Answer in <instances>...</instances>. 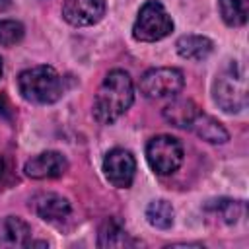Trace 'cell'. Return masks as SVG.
I'll return each mask as SVG.
<instances>
[{"label": "cell", "mask_w": 249, "mask_h": 249, "mask_svg": "<svg viewBox=\"0 0 249 249\" xmlns=\"http://www.w3.org/2000/svg\"><path fill=\"white\" fill-rule=\"evenodd\" d=\"M134 101V86L132 78L124 70H111L93 99V119L99 124H111L121 115H124Z\"/></svg>", "instance_id": "obj_1"}, {"label": "cell", "mask_w": 249, "mask_h": 249, "mask_svg": "<svg viewBox=\"0 0 249 249\" xmlns=\"http://www.w3.org/2000/svg\"><path fill=\"white\" fill-rule=\"evenodd\" d=\"M212 97L224 113H239L247 107V78L245 68L231 60L216 74Z\"/></svg>", "instance_id": "obj_2"}, {"label": "cell", "mask_w": 249, "mask_h": 249, "mask_svg": "<svg viewBox=\"0 0 249 249\" xmlns=\"http://www.w3.org/2000/svg\"><path fill=\"white\" fill-rule=\"evenodd\" d=\"M18 88L25 101L31 103H54L62 95V80L53 66H33L18 76Z\"/></svg>", "instance_id": "obj_3"}, {"label": "cell", "mask_w": 249, "mask_h": 249, "mask_svg": "<svg viewBox=\"0 0 249 249\" xmlns=\"http://www.w3.org/2000/svg\"><path fill=\"white\" fill-rule=\"evenodd\" d=\"M171 31H173V19L169 18L167 10L160 0H148L140 8L136 21L132 25V37L144 43L160 41L167 37Z\"/></svg>", "instance_id": "obj_4"}, {"label": "cell", "mask_w": 249, "mask_h": 249, "mask_svg": "<svg viewBox=\"0 0 249 249\" xmlns=\"http://www.w3.org/2000/svg\"><path fill=\"white\" fill-rule=\"evenodd\" d=\"M183 146L169 134L154 136L146 146V160L158 175H171L183 163Z\"/></svg>", "instance_id": "obj_5"}, {"label": "cell", "mask_w": 249, "mask_h": 249, "mask_svg": "<svg viewBox=\"0 0 249 249\" xmlns=\"http://www.w3.org/2000/svg\"><path fill=\"white\" fill-rule=\"evenodd\" d=\"M185 78L179 68H150L140 78V91L148 99H171L183 89Z\"/></svg>", "instance_id": "obj_6"}, {"label": "cell", "mask_w": 249, "mask_h": 249, "mask_svg": "<svg viewBox=\"0 0 249 249\" xmlns=\"http://www.w3.org/2000/svg\"><path fill=\"white\" fill-rule=\"evenodd\" d=\"M103 173L117 189H128L136 175V161L128 150L115 148L103 160Z\"/></svg>", "instance_id": "obj_7"}, {"label": "cell", "mask_w": 249, "mask_h": 249, "mask_svg": "<svg viewBox=\"0 0 249 249\" xmlns=\"http://www.w3.org/2000/svg\"><path fill=\"white\" fill-rule=\"evenodd\" d=\"M105 14V0H64L62 18L74 27L95 25Z\"/></svg>", "instance_id": "obj_8"}, {"label": "cell", "mask_w": 249, "mask_h": 249, "mask_svg": "<svg viewBox=\"0 0 249 249\" xmlns=\"http://www.w3.org/2000/svg\"><path fill=\"white\" fill-rule=\"evenodd\" d=\"M66 169H68V160L60 152H54V150L37 154L35 158L27 160L23 167L25 175L31 179H54V177L64 175Z\"/></svg>", "instance_id": "obj_9"}, {"label": "cell", "mask_w": 249, "mask_h": 249, "mask_svg": "<svg viewBox=\"0 0 249 249\" xmlns=\"http://www.w3.org/2000/svg\"><path fill=\"white\" fill-rule=\"evenodd\" d=\"M33 206L45 222H62L70 216V202L56 193H43L35 196Z\"/></svg>", "instance_id": "obj_10"}, {"label": "cell", "mask_w": 249, "mask_h": 249, "mask_svg": "<svg viewBox=\"0 0 249 249\" xmlns=\"http://www.w3.org/2000/svg\"><path fill=\"white\" fill-rule=\"evenodd\" d=\"M29 241L31 230L21 218L8 216L0 222V247H27Z\"/></svg>", "instance_id": "obj_11"}, {"label": "cell", "mask_w": 249, "mask_h": 249, "mask_svg": "<svg viewBox=\"0 0 249 249\" xmlns=\"http://www.w3.org/2000/svg\"><path fill=\"white\" fill-rule=\"evenodd\" d=\"M179 56L187 60H204L214 51V43L204 35H183L175 43Z\"/></svg>", "instance_id": "obj_12"}, {"label": "cell", "mask_w": 249, "mask_h": 249, "mask_svg": "<svg viewBox=\"0 0 249 249\" xmlns=\"http://www.w3.org/2000/svg\"><path fill=\"white\" fill-rule=\"evenodd\" d=\"M198 113L200 111H198L196 103L191 99H175L173 103H169L163 109L165 121L171 123L173 126H179V128H191V124Z\"/></svg>", "instance_id": "obj_13"}, {"label": "cell", "mask_w": 249, "mask_h": 249, "mask_svg": "<svg viewBox=\"0 0 249 249\" xmlns=\"http://www.w3.org/2000/svg\"><path fill=\"white\" fill-rule=\"evenodd\" d=\"M191 128L196 132V136H200L202 140H206L210 144H224L230 138V134L224 128V124L220 121H216L214 117H210V115L198 113L195 117L193 124H191Z\"/></svg>", "instance_id": "obj_14"}, {"label": "cell", "mask_w": 249, "mask_h": 249, "mask_svg": "<svg viewBox=\"0 0 249 249\" xmlns=\"http://www.w3.org/2000/svg\"><path fill=\"white\" fill-rule=\"evenodd\" d=\"M99 247H124V245H134L130 235L126 233L123 222L119 218H107L101 228H99Z\"/></svg>", "instance_id": "obj_15"}, {"label": "cell", "mask_w": 249, "mask_h": 249, "mask_svg": "<svg viewBox=\"0 0 249 249\" xmlns=\"http://www.w3.org/2000/svg\"><path fill=\"white\" fill-rule=\"evenodd\" d=\"M204 210L218 216L224 224H235L243 214V202L233 198H216V200H210L204 206Z\"/></svg>", "instance_id": "obj_16"}, {"label": "cell", "mask_w": 249, "mask_h": 249, "mask_svg": "<svg viewBox=\"0 0 249 249\" xmlns=\"http://www.w3.org/2000/svg\"><path fill=\"white\" fill-rule=\"evenodd\" d=\"M218 6H220V16L228 25L239 27L247 23L249 0H218Z\"/></svg>", "instance_id": "obj_17"}, {"label": "cell", "mask_w": 249, "mask_h": 249, "mask_svg": "<svg viewBox=\"0 0 249 249\" xmlns=\"http://www.w3.org/2000/svg\"><path fill=\"white\" fill-rule=\"evenodd\" d=\"M173 208L167 200H154L148 204L146 208V218L150 222V226L158 228V230H167L173 224Z\"/></svg>", "instance_id": "obj_18"}, {"label": "cell", "mask_w": 249, "mask_h": 249, "mask_svg": "<svg viewBox=\"0 0 249 249\" xmlns=\"http://www.w3.org/2000/svg\"><path fill=\"white\" fill-rule=\"evenodd\" d=\"M23 25L16 19H0V45L12 47L23 39Z\"/></svg>", "instance_id": "obj_19"}, {"label": "cell", "mask_w": 249, "mask_h": 249, "mask_svg": "<svg viewBox=\"0 0 249 249\" xmlns=\"http://www.w3.org/2000/svg\"><path fill=\"white\" fill-rule=\"evenodd\" d=\"M0 115L6 117V119H12V107H10V101L6 99V95L0 93Z\"/></svg>", "instance_id": "obj_20"}, {"label": "cell", "mask_w": 249, "mask_h": 249, "mask_svg": "<svg viewBox=\"0 0 249 249\" xmlns=\"http://www.w3.org/2000/svg\"><path fill=\"white\" fill-rule=\"evenodd\" d=\"M10 6V0H0V10H6Z\"/></svg>", "instance_id": "obj_21"}, {"label": "cell", "mask_w": 249, "mask_h": 249, "mask_svg": "<svg viewBox=\"0 0 249 249\" xmlns=\"http://www.w3.org/2000/svg\"><path fill=\"white\" fill-rule=\"evenodd\" d=\"M2 175H4V160L0 158V179H2Z\"/></svg>", "instance_id": "obj_22"}, {"label": "cell", "mask_w": 249, "mask_h": 249, "mask_svg": "<svg viewBox=\"0 0 249 249\" xmlns=\"http://www.w3.org/2000/svg\"><path fill=\"white\" fill-rule=\"evenodd\" d=\"M2 72H4V68H2V60H0V78H2Z\"/></svg>", "instance_id": "obj_23"}]
</instances>
